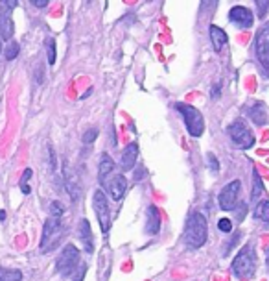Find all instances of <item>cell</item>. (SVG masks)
<instances>
[{"mask_svg": "<svg viewBox=\"0 0 269 281\" xmlns=\"http://www.w3.org/2000/svg\"><path fill=\"white\" fill-rule=\"evenodd\" d=\"M207 235H209V226L207 220L201 213H192L186 220L184 227V241L190 248H201L207 243Z\"/></svg>", "mask_w": 269, "mask_h": 281, "instance_id": "6da1fadb", "label": "cell"}, {"mask_svg": "<svg viewBox=\"0 0 269 281\" xmlns=\"http://www.w3.org/2000/svg\"><path fill=\"white\" fill-rule=\"evenodd\" d=\"M66 235V227L61 224L59 218H54L50 216L48 220L44 222V229H43V237H41V252L43 254H48L52 250H55L59 246L61 239Z\"/></svg>", "mask_w": 269, "mask_h": 281, "instance_id": "7a4b0ae2", "label": "cell"}, {"mask_svg": "<svg viewBox=\"0 0 269 281\" xmlns=\"http://www.w3.org/2000/svg\"><path fill=\"white\" fill-rule=\"evenodd\" d=\"M175 109H177L179 113L183 115L184 119V126H186V130L192 137H201L205 131V120H203V115L201 111L194 108V106H188V104H175Z\"/></svg>", "mask_w": 269, "mask_h": 281, "instance_id": "3957f363", "label": "cell"}, {"mask_svg": "<svg viewBox=\"0 0 269 281\" xmlns=\"http://www.w3.org/2000/svg\"><path fill=\"white\" fill-rule=\"evenodd\" d=\"M254 266H256V254H254L253 246H243L232 261V272L240 279H245L254 272Z\"/></svg>", "mask_w": 269, "mask_h": 281, "instance_id": "277c9868", "label": "cell"}, {"mask_svg": "<svg viewBox=\"0 0 269 281\" xmlns=\"http://www.w3.org/2000/svg\"><path fill=\"white\" fill-rule=\"evenodd\" d=\"M80 250L76 248L74 244H66L65 250L61 252L57 263H55V268L63 277H69L70 274H74V270L80 266Z\"/></svg>", "mask_w": 269, "mask_h": 281, "instance_id": "5b68a950", "label": "cell"}, {"mask_svg": "<svg viewBox=\"0 0 269 281\" xmlns=\"http://www.w3.org/2000/svg\"><path fill=\"white\" fill-rule=\"evenodd\" d=\"M229 137H231L232 143H234L240 150H249V148L254 145L253 131L249 130L242 120H236V122H232V124L229 126Z\"/></svg>", "mask_w": 269, "mask_h": 281, "instance_id": "8992f818", "label": "cell"}, {"mask_svg": "<svg viewBox=\"0 0 269 281\" xmlns=\"http://www.w3.org/2000/svg\"><path fill=\"white\" fill-rule=\"evenodd\" d=\"M19 2L17 0H4L0 2V35L6 41H11L15 26H13V19H11V11L15 10Z\"/></svg>", "mask_w": 269, "mask_h": 281, "instance_id": "52a82bcc", "label": "cell"}, {"mask_svg": "<svg viewBox=\"0 0 269 281\" xmlns=\"http://www.w3.org/2000/svg\"><path fill=\"white\" fill-rule=\"evenodd\" d=\"M92 207H94V213H96V216H98L102 233L103 235H107L109 227H111V215H109L107 198H105V193H103V191H96V193H94V196H92Z\"/></svg>", "mask_w": 269, "mask_h": 281, "instance_id": "ba28073f", "label": "cell"}, {"mask_svg": "<svg viewBox=\"0 0 269 281\" xmlns=\"http://www.w3.org/2000/svg\"><path fill=\"white\" fill-rule=\"evenodd\" d=\"M240 191H242V183L240 179H232L231 183L225 185L221 189L218 200H220V207L223 211H232L238 206V200H240Z\"/></svg>", "mask_w": 269, "mask_h": 281, "instance_id": "9c48e42d", "label": "cell"}, {"mask_svg": "<svg viewBox=\"0 0 269 281\" xmlns=\"http://www.w3.org/2000/svg\"><path fill=\"white\" fill-rule=\"evenodd\" d=\"M254 52L265 70H269V22L260 28L254 37Z\"/></svg>", "mask_w": 269, "mask_h": 281, "instance_id": "30bf717a", "label": "cell"}, {"mask_svg": "<svg viewBox=\"0 0 269 281\" xmlns=\"http://www.w3.org/2000/svg\"><path fill=\"white\" fill-rule=\"evenodd\" d=\"M229 19H231L232 24H236L238 28H251L254 21L251 10L243 8V6H234V8H231Z\"/></svg>", "mask_w": 269, "mask_h": 281, "instance_id": "8fae6325", "label": "cell"}, {"mask_svg": "<svg viewBox=\"0 0 269 281\" xmlns=\"http://www.w3.org/2000/svg\"><path fill=\"white\" fill-rule=\"evenodd\" d=\"M105 185H107V191H109V195H111V198L118 202V200H122V196H124L125 189H127V179H125L122 174H116V176H113V179Z\"/></svg>", "mask_w": 269, "mask_h": 281, "instance_id": "7c38bea8", "label": "cell"}, {"mask_svg": "<svg viewBox=\"0 0 269 281\" xmlns=\"http://www.w3.org/2000/svg\"><path fill=\"white\" fill-rule=\"evenodd\" d=\"M78 235L81 239V244H83V250L87 254H92L94 252V243H92V231H91V224L87 218H81L80 226H78Z\"/></svg>", "mask_w": 269, "mask_h": 281, "instance_id": "4fadbf2b", "label": "cell"}, {"mask_svg": "<svg viewBox=\"0 0 269 281\" xmlns=\"http://www.w3.org/2000/svg\"><path fill=\"white\" fill-rule=\"evenodd\" d=\"M161 231V213L155 206L148 207V216H146V233L148 235H157Z\"/></svg>", "mask_w": 269, "mask_h": 281, "instance_id": "5bb4252c", "label": "cell"}, {"mask_svg": "<svg viewBox=\"0 0 269 281\" xmlns=\"http://www.w3.org/2000/svg\"><path fill=\"white\" fill-rule=\"evenodd\" d=\"M137 157H139V146L131 143L124 148L122 152V156H120V165L124 170H131L134 167V163H137Z\"/></svg>", "mask_w": 269, "mask_h": 281, "instance_id": "9a60e30c", "label": "cell"}, {"mask_svg": "<svg viewBox=\"0 0 269 281\" xmlns=\"http://www.w3.org/2000/svg\"><path fill=\"white\" fill-rule=\"evenodd\" d=\"M249 117L256 126H264L267 122V109L262 102L253 104V108L249 109Z\"/></svg>", "mask_w": 269, "mask_h": 281, "instance_id": "2e32d148", "label": "cell"}, {"mask_svg": "<svg viewBox=\"0 0 269 281\" xmlns=\"http://www.w3.org/2000/svg\"><path fill=\"white\" fill-rule=\"evenodd\" d=\"M113 170H114V161L111 159L109 154H103L102 159H100V165H98V179H100V183H105V178Z\"/></svg>", "mask_w": 269, "mask_h": 281, "instance_id": "e0dca14e", "label": "cell"}, {"mask_svg": "<svg viewBox=\"0 0 269 281\" xmlns=\"http://www.w3.org/2000/svg\"><path fill=\"white\" fill-rule=\"evenodd\" d=\"M210 41H212V46H214L216 52H220L223 46L227 44V33L218 26H210Z\"/></svg>", "mask_w": 269, "mask_h": 281, "instance_id": "ac0fdd59", "label": "cell"}, {"mask_svg": "<svg viewBox=\"0 0 269 281\" xmlns=\"http://www.w3.org/2000/svg\"><path fill=\"white\" fill-rule=\"evenodd\" d=\"M264 195V181L260 178L258 170H253V189H251V200L256 202Z\"/></svg>", "mask_w": 269, "mask_h": 281, "instance_id": "d6986e66", "label": "cell"}, {"mask_svg": "<svg viewBox=\"0 0 269 281\" xmlns=\"http://www.w3.org/2000/svg\"><path fill=\"white\" fill-rule=\"evenodd\" d=\"M65 187L66 191H69V195L72 200H78L80 198V187H78V179L72 176L70 172H66V178H65Z\"/></svg>", "mask_w": 269, "mask_h": 281, "instance_id": "ffe728a7", "label": "cell"}, {"mask_svg": "<svg viewBox=\"0 0 269 281\" xmlns=\"http://www.w3.org/2000/svg\"><path fill=\"white\" fill-rule=\"evenodd\" d=\"M254 216H256L258 220L269 224V200H262L256 204V207H254Z\"/></svg>", "mask_w": 269, "mask_h": 281, "instance_id": "44dd1931", "label": "cell"}, {"mask_svg": "<svg viewBox=\"0 0 269 281\" xmlns=\"http://www.w3.org/2000/svg\"><path fill=\"white\" fill-rule=\"evenodd\" d=\"M22 274L19 270H13V268H0V281H21Z\"/></svg>", "mask_w": 269, "mask_h": 281, "instance_id": "7402d4cb", "label": "cell"}, {"mask_svg": "<svg viewBox=\"0 0 269 281\" xmlns=\"http://www.w3.org/2000/svg\"><path fill=\"white\" fill-rule=\"evenodd\" d=\"M19 52H21V44L17 43V41H10V43H8V46L4 49V58L8 61L15 60L17 56H19Z\"/></svg>", "mask_w": 269, "mask_h": 281, "instance_id": "603a6c76", "label": "cell"}, {"mask_svg": "<svg viewBox=\"0 0 269 281\" xmlns=\"http://www.w3.org/2000/svg\"><path fill=\"white\" fill-rule=\"evenodd\" d=\"M32 178V168H26L24 172H22L21 176V191H22V195H30V185H28V179Z\"/></svg>", "mask_w": 269, "mask_h": 281, "instance_id": "cb8c5ba5", "label": "cell"}, {"mask_svg": "<svg viewBox=\"0 0 269 281\" xmlns=\"http://www.w3.org/2000/svg\"><path fill=\"white\" fill-rule=\"evenodd\" d=\"M65 213V207H63V204L57 200H54L52 204H50V215L54 216V218H61V215Z\"/></svg>", "mask_w": 269, "mask_h": 281, "instance_id": "d4e9b609", "label": "cell"}, {"mask_svg": "<svg viewBox=\"0 0 269 281\" xmlns=\"http://www.w3.org/2000/svg\"><path fill=\"white\" fill-rule=\"evenodd\" d=\"M240 235H242V233L240 231H236V233H232V237L229 239V241H227V246L225 248H223V255H229V252H231L232 248H234V246H236V243H238V239H240Z\"/></svg>", "mask_w": 269, "mask_h": 281, "instance_id": "484cf974", "label": "cell"}, {"mask_svg": "<svg viewBox=\"0 0 269 281\" xmlns=\"http://www.w3.org/2000/svg\"><path fill=\"white\" fill-rule=\"evenodd\" d=\"M98 133H100V131H98L96 128H92V130H87L85 135H83V145H87V146L92 145V143L98 139Z\"/></svg>", "mask_w": 269, "mask_h": 281, "instance_id": "4316f807", "label": "cell"}, {"mask_svg": "<svg viewBox=\"0 0 269 281\" xmlns=\"http://www.w3.org/2000/svg\"><path fill=\"white\" fill-rule=\"evenodd\" d=\"M46 44H48V63H50V65H54V63H55V39L48 37Z\"/></svg>", "mask_w": 269, "mask_h": 281, "instance_id": "83f0119b", "label": "cell"}, {"mask_svg": "<svg viewBox=\"0 0 269 281\" xmlns=\"http://www.w3.org/2000/svg\"><path fill=\"white\" fill-rule=\"evenodd\" d=\"M254 6L258 8V17H260V19H264L265 13L269 11V0H256V2H254Z\"/></svg>", "mask_w": 269, "mask_h": 281, "instance_id": "f1b7e54d", "label": "cell"}, {"mask_svg": "<svg viewBox=\"0 0 269 281\" xmlns=\"http://www.w3.org/2000/svg\"><path fill=\"white\" fill-rule=\"evenodd\" d=\"M207 161H209V168L212 170L214 174L220 172V163H218V159H216L214 154H209V157H207Z\"/></svg>", "mask_w": 269, "mask_h": 281, "instance_id": "f546056e", "label": "cell"}, {"mask_svg": "<svg viewBox=\"0 0 269 281\" xmlns=\"http://www.w3.org/2000/svg\"><path fill=\"white\" fill-rule=\"evenodd\" d=\"M218 227H220V231H223V233H231L232 231V222L229 220V218H221V220L218 222Z\"/></svg>", "mask_w": 269, "mask_h": 281, "instance_id": "4dcf8cb0", "label": "cell"}, {"mask_svg": "<svg viewBox=\"0 0 269 281\" xmlns=\"http://www.w3.org/2000/svg\"><path fill=\"white\" fill-rule=\"evenodd\" d=\"M85 272H87V265H85V263H80L78 270H74V277H72V281H83Z\"/></svg>", "mask_w": 269, "mask_h": 281, "instance_id": "1f68e13d", "label": "cell"}, {"mask_svg": "<svg viewBox=\"0 0 269 281\" xmlns=\"http://www.w3.org/2000/svg\"><path fill=\"white\" fill-rule=\"evenodd\" d=\"M32 6H35V8H46L48 0H32Z\"/></svg>", "mask_w": 269, "mask_h": 281, "instance_id": "d6a6232c", "label": "cell"}, {"mask_svg": "<svg viewBox=\"0 0 269 281\" xmlns=\"http://www.w3.org/2000/svg\"><path fill=\"white\" fill-rule=\"evenodd\" d=\"M35 80H37V83H43V67L39 65L37 70H35Z\"/></svg>", "mask_w": 269, "mask_h": 281, "instance_id": "836d02e7", "label": "cell"}, {"mask_svg": "<svg viewBox=\"0 0 269 281\" xmlns=\"http://www.w3.org/2000/svg\"><path fill=\"white\" fill-rule=\"evenodd\" d=\"M245 211H247V207H245V204H242V206H240V215H238V222L243 220V216H245Z\"/></svg>", "mask_w": 269, "mask_h": 281, "instance_id": "e575fe53", "label": "cell"}, {"mask_svg": "<svg viewBox=\"0 0 269 281\" xmlns=\"http://www.w3.org/2000/svg\"><path fill=\"white\" fill-rule=\"evenodd\" d=\"M220 97V85H214L212 87V98H218Z\"/></svg>", "mask_w": 269, "mask_h": 281, "instance_id": "d590c367", "label": "cell"}, {"mask_svg": "<svg viewBox=\"0 0 269 281\" xmlns=\"http://www.w3.org/2000/svg\"><path fill=\"white\" fill-rule=\"evenodd\" d=\"M144 176H146V170L144 168H139V174L134 176V179H140V178H144Z\"/></svg>", "mask_w": 269, "mask_h": 281, "instance_id": "8d00e7d4", "label": "cell"}, {"mask_svg": "<svg viewBox=\"0 0 269 281\" xmlns=\"http://www.w3.org/2000/svg\"><path fill=\"white\" fill-rule=\"evenodd\" d=\"M0 220H2V222L6 220V211L4 209H0Z\"/></svg>", "mask_w": 269, "mask_h": 281, "instance_id": "74e56055", "label": "cell"}, {"mask_svg": "<svg viewBox=\"0 0 269 281\" xmlns=\"http://www.w3.org/2000/svg\"><path fill=\"white\" fill-rule=\"evenodd\" d=\"M265 263H267V268H269V250H267V254H265Z\"/></svg>", "mask_w": 269, "mask_h": 281, "instance_id": "f35d334b", "label": "cell"}, {"mask_svg": "<svg viewBox=\"0 0 269 281\" xmlns=\"http://www.w3.org/2000/svg\"><path fill=\"white\" fill-rule=\"evenodd\" d=\"M0 52H2V39H0Z\"/></svg>", "mask_w": 269, "mask_h": 281, "instance_id": "ab89813d", "label": "cell"}]
</instances>
